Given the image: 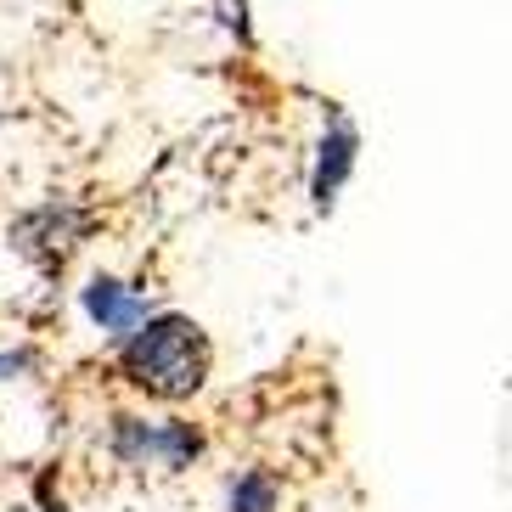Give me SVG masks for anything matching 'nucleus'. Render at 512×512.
<instances>
[{"label":"nucleus","mask_w":512,"mask_h":512,"mask_svg":"<svg viewBox=\"0 0 512 512\" xmlns=\"http://www.w3.org/2000/svg\"><path fill=\"white\" fill-rule=\"evenodd\" d=\"M209 366H214V349H209V332L197 327L192 316H147L130 338L119 344V372L130 389L152 394V400H192L203 394L209 383Z\"/></svg>","instance_id":"obj_1"},{"label":"nucleus","mask_w":512,"mask_h":512,"mask_svg":"<svg viewBox=\"0 0 512 512\" xmlns=\"http://www.w3.org/2000/svg\"><path fill=\"white\" fill-rule=\"evenodd\" d=\"M113 456H119L124 467H164V473H175V467H192L197 456H203V428L197 422H147V417H113Z\"/></svg>","instance_id":"obj_2"},{"label":"nucleus","mask_w":512,"mask_h":512,"mask_svg":"<svg viewBox=\"0 0 512 512\" xmlns=\"http://www.w3.org/2000/svg\"><path fill=\"white\" fill-rule=\"evenodd\" d=\"M355 158H361V130H355V119H349L344 107H332L327 136H321V147H316V175H310V209L316 214L338 209V192H344L349 175H355Z\"/></svg>","instance_id":"obj_3"},{"label":"nucleus","mask_w":512,"mask_h":512,"mask_svg":"<svg viewBox=\"0 0 512 512\" xmlns=\"http://www.w3.org/2000/svg\"><path fill=\"white\" fill-rule=\"evenodd\" d=\"M79 304H85L91 327L102 332V338H113V344H124V338L152 316V299L141 287H124L119 276H91V282L79 287Z\"/></svg>","instance_id":"obj_4"},{"label":"nucleus","mask_w":512,"mask_h":512,"mask_svg":"<svg viewBox=\"0 0 512 512\" xmlns=\"http://www.w3.org/2000/svg\"><path fill=\"white\" fill-rule=\"evenodd\" d=\"M226 512H282V484L265 467H242L226 479Z\"/></svg>","instance_id":"obj_5"},{"label":"nucleus","mask_w":512,"mask_h":512,"mask_svg":"<svg viewBox=\"0 0 512 512\" xmlns=\"http://www.w3.org/2000/svg\"><path fill=\"white\" fill-rule=\"evenodd\" d=\"M17 372H29V355H0V383H12Z\"/></svg>","instance_id":"obj_6"}]
</instances>
